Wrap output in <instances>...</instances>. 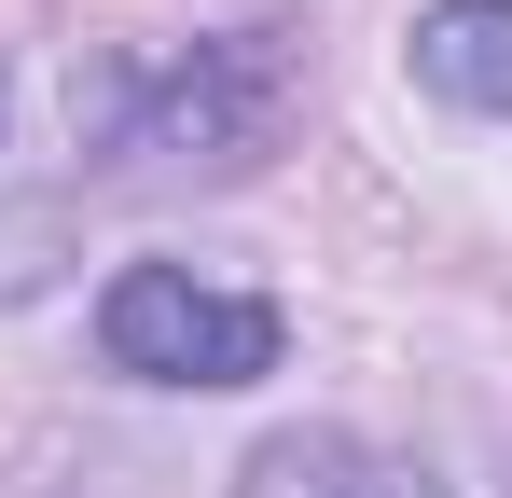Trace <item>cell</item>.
Masks as SVG:
<instances>
[{
	"instance_id": "cell-3",
	"label": "cell",
	"mask_w": 512,
	"mask_h": 498,
	"mask_svg": "<svg viewBox=\"0 0 512 498\" xmlns=\"http://www.w3.org/2000/svg\"><path fill=\"white\" fill-rule=\"evenodd\" d=\"M236 498H457L429 457H388L360 429H277L236 457Z\"/></svg>"
},
{
	"instance_id": "cell-1",
	"label": "cell",
	"mask_w": 512,
	"mask_h": 498,
	"mask_svg": "<svg viewBox=\"0 0 512 498\" xmlns=\"http://www.w3.org/2000/svg\"><path fill=\"white\" fill-rule=\"evenodd\" d=\"M277 346H291L277 305L194 277V263H125V277L97 291V360L139 374V388H263Z\"/></svg>"
},
{
	"instance_id": "cell-4",
	"label": "cell",
	"mask_w": 512,
	"mask_h": 498,
	"mask_svg": "<svg viewBox=\"0 0 512 498\" xmlns=\"http://www.w3.org/2000/svg\"><path fill=\"white\" fill-rule=\"evenodd\" d=\"M416 83L443 111H512V0H429L416 14Z\"/></svg>"
},
{
	"instance_id": "cell-2",
	"label": "cell",
	"mask_w": 512,
	"mask_h": 498,
	"mask_svg": "<svg viewBox=\"0 0 512 498\" xmlns=\"http://www.w3.org/2000/svg\"><path fill=\"white\" fill-rule=\"evenodd\" d=\"M263 139H277V28H236V42H208V56L167 83V111L125 125L111 153H139V166H180V153H194V166L236 180V166H263Z\"/></svg>"
}]
</instances>
